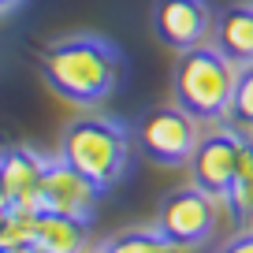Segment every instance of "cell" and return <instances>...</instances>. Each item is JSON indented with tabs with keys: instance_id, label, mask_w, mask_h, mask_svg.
<instances>
[{
	"instance_id": "obj_10",
	"label": "cell",
	"mask_w": 253,
	"mask_h": 253,
	"mask_svg": "<svg viewBox=\"0 0 253 253\" xmlns=\"http://www.w3.org/2000/svg\"><path fill=\"white\" fill-rule=\"evenodd\" d=\"M30 246L38 253H86V223L71 216L41 212Z\"/></svg>"
},
{
	"instance_id": "obj_3",
	"label": "cell",
	"mask_w": 253,
	"mask_h": 253,
	"mask_svg": "<svg viewBox=\"0 0 253 253\" xmlns=\"http://www.w3.org/2000/svg\"><path fill=\"white\" fill-rule=\"evenodd\" d=\"M60 157L104 190L119 182V175L126 171L130 142H126V130L112 119H79L67 126Z\"/></svg>"
},
{
	"instance_id": "obj_2",
	"label": "cell",
	"mask_w": 253,
	"mask_h": 253,
	"mask_svg": "<svg viewBox=\"0 0 253 253\" xmlns=\"http://www.w3.org/2000/svg\"><path fill=\"white\" fill-rule=\"evenodd\" d=\"M238 71L242 67L223 48H205V45L186 48L179 67H175V97H179V108H186L194 119H216L223 112H231Z\"/></svg>"
},
{
	"instance_id": "obj_16",
	"label": "cell",
	"mask_w": 253,
	"mask_h": 253,
	"mask_svg": "<svg viewBox=\"0 0 253 253\" xmlns=\"http://www.w3.org/2000/svg\"><path fill=\"white\" fill-rule=\"evenodd\" d=\"M223 253H253V235H250V238H238V242H231Z\"/></svg>"
},
{
	"instance_id": "obj_15",
	"label": "cell",
	"mask_w": 253,
	"mask_h": 253,
	"mask_svg": "<svg viewBox=\"0 0 253 253\" xmlns=\"http://www.w3.org/2000/svg\"><path fill=\"white\" fill-rule=\"evenodd\" d=\"M231 116L238 123L253 126V63H246L238 71V86H235V101H231Z\"/></svg>"
},
{
	"instance_id": "obj_14",
	"label": "cell",
	"mask_w": 253,
	"mask_h": 253,
	"mask_svg": "<svg viewBox=\"0 0 253 253\" xmlns=\"http://www.w3.org/2000/svg\"><path fill=\"white\" fill-rule=\"evenodd\" d=\"M104 253H175V242L157 231H134V235L116 238Z\"/></svg>"
},
{
	"instance_id": "obj_18",
	"label": "cell",
	"mask_w": 253,
	"mask_h": 253,
	"mask_svg": "<svg viewBox=\"0 0 253 253\" xmlns=\"http://www.w3.org/2000/svg\"><path fill=\"white\" fill-rule=\"evenodd\" d=\"M8 209V190H4V171H0V212Z\"/></svg>"
},
{
	"instance_id": "obj_17",
	"label": "cell",
	"mask_w": 253,
	"mask_h": 253,
	"mask_svg": "<svg viewBox=\"0 0 253 253\" xmlns=\"http://www.w3.org/2000/svg\"><path fill=\"white\" fill-rule=\"evenodd\" d=\"M0 253H38L34 246H0Z\"/></svg>"
},
{
	"instance_id": "obj_1",
	"label": "cell",
	"mask_w": 253,
	"mask_h": 253,
	"mask_svg": "<svg viewBox=\"0 0 253 253\" xmlns=\"http://www.w3.org/2000/svg\"><path fill=\"white\" fill-rule=\"evenodd\" d=\"M45 79L75 104H93L112 93L119 79V56L101 38H67L45 52Z\"/></svg>"
},
{
	"instance_id": "obj_9",
	"label": "cell",
	"mask_w": 253,
	"mask_h": 253,
	"mask_svg": "<svg viewBox=\"0 0 253 253\" xmlns=\"http://www.w3.org/2000/svg\"><path fill=\"white\" fill-rule=\"evenodd\" d=\"M45 168H48V160L38 157L34 149H8L4 157H0L8 205L41 212V179H45Z\"/></svg>"
},
{
	"instance_id": "obj_11",
	"label": "cell",
	"mask_w": 253,
	"mask_h": 253,
	"mask_svg": "<svg viewBox=\"0 0 253 253\" xmlns=\"http://www.w3.org/2000/svg\"><path fill=\"white\" fill-rule=\"evenodd\" d=\"M220 48L235 63H253V8H227L220 19Z\"/></svg>"
},
{
	"instance_id": "obj_5",
	"label": "cell",
	"mask_w": 253,
	"mask_h": 253,
	"mask_svg": "<svg viewBox=\"0 0 253 253\" xmlns=\"http://www.w3.org/2000/svg\"><path fill=\"white\" fill-rule=\"evenodd\" d=\"M216 227V201L209 190L186 186L175 190L160 209V235L171 238L175 246H198L212 235Z\"/></svg>"
},
{
	"instance_id": "obj_6",
	"label": "cell",
	"mask_w": 253,
	"mask_h": 253,
	"mask_svg": "<svg viewBox=\"0 0 253 253\" xmlns=\"http://www.w3.org/2000/svg\"><path fill=\"white\" fill-rule=\"evenodd\" d=\"M97 194H101V186L89 182L82 171H75L63 157L48 160L45 179H41V212L71 216V220L86 223L97 209Z\"/></svg>"
},
{
	"instance_id": "obj_12",
	"label": "cell",
	"mask_w": 253,
	"mask_h": 253,
	"mask_svg": "<svg viewBox=\"0 0 253 253\" xmlns=\"http://www.w3.org/2000/svg\"><path fill=\"white\" fill-rule=\"evenodd\" d=\"M227 201L238 220L253 216V142H242V149H238V164H235V175H231V186H227Z\"/></svg>"
},
{
	"instance_id": "obj_13",
	"label": "cell",
	"mask_w": 253,
	"mask_h": 253,
	"mask_svg": "<svg viewBox=\"0 0 253 253\" xmlns=\"http://www.w3.org/2000/svg\"><path fill=\"white\" fill-rule=\"evenodd\" d=\"M38 216L34 209H19L8 205L0 216V246H30L34 242V227H38Z\"/></svg>"
},
{
	"instance_id": "obj_4",
	"label": "cell",
	"mask_w": 253,
	"mask_h": 253,
	"mask_svg": "<svg viewBox=\"0 0 253 253\" xmlns=\"http://www.w3.org/2000/svg\"><path fill=\"white\" fill-rule=\"evenodd\" d=\"M138 142L160 164H182L194 157L198 149V119L190 116L186 108H157L142 119Z\"/></svg>"
},
{
	"instance_id": "obj_7",
	"label": "cell",
	"mask_w": 253,
	"mask_h": 253,
	"mask_svg": "<svg viewBox=\"0 0 253 253\" xmlns=\"http://www.w3.org/2000/svg\"><path fill=\"white\" fill-rule=\"evenodd\" d=\"M238 149H242V138L231 134V130H216V134L201 138L198 149H194V182L209 194H220L231 186V175L238 164Z\"/></svg>"
},
{
	"instance_id": "obj_19",
	"label": "cell",
	"mask_w": 253,
	"mask_h": 253,
	"mask_svg": "<svg viewBox=\"0 0 253 253\" xmlns=\"http://www.w3.org/2000/svg\"><path fill=\"white\" fill-rule=\"evenodd\" d=\"M8 4H15V0H0V8H8Z\"/></svg>"
},
{
	"instance_id": "obj_8",
	"label": "cell",
	"mask_w": 253,
	"mask_h": 253,
	"mask_svg": "<svg viewBox=\"0 0 253 253\" xmlns=\"http://www.w3.org/2000/svg\"><path fill=\"white\" fill-rule=\"evenodd\" d=\"M212 15H209L205 0H160L157 4V34L171 48H194L205 41Z\"/></svg>"
}]
</instances>
